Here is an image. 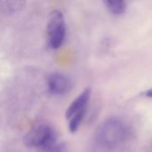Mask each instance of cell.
<instances>
[{"mask_svg": "<svg viewBox=\"0 0 152 152\" xmlns=\"http://www.w3.org/2000/svg\"><path fill=\"white\" fill-rule=\"evenodd\" d=\"M23 142L27 147L39 149L40 152H47L58 144L56 131L48 124L32 127L25 134Z\"/></svg>", "mask_w": 152, "mask_h": 152, "instance_id": "6da1fadb", "label": "cell"}, {"mask_svg": "<svg viewBox=\"0 0 152 152\" xmlns=\"http://www.w3.org/2000/svg\"><path fill=\"white\" fill-rule=\"evenodd\" d=\"M126 128L117 118L106 120L99 128L97 138L99 142L107 148L118 147L125 139Z\"/></svg>", "mask_w": 152, "mask_h": 152, "instance_id": "7a4b0ae2", "label": "cell"}, {"mask_svg": "<svg viewBox=\"0 0 152 152\" xmlns=\"http://www.w3.org/2000/svg\"><path fill=\"white\" fill-rule=\"evenodd\" d=\"M91 97V89H85L68 107L65 112V118L68 121V128L70 132H75L80 127Z\"/></svg>", "mask_w": 152, "mask_h": 152, "instance_id": "3957f363", "label": "cell"}, {"mask_svg": "<svg viewBox=\"0 0 152 152\" xmlns=\"http://www.w3.org/2000/svg\"><path fill=\"white\" fill-rule=\"evenodd\" d=\"M65 37V22L63 14L58 10L52 11L47 24V40L50 48H59Z\"/></svg>", "mask_w": 152, "mask_h": 152, "instance_id": "277c9868", "label": "cell"}, {"mask_svg": "<svg viewBox=\"0 0 152 152\" xmlns=\"http://www.w3.org/2000/svg\"><path fill=\"white\" fill-rule=\"evenodd\" d=\"M72 82L66 75L55 72L48 76V88L50 93L54 95H64L72 90Z\"/></svg>", "mask_w": 152, "mask_h": 152, "instance_id": "5b68a950", "label": "cell"}, {"mask_svg": "<svg viewBox=\"0 0 152 152\" xmlns=\"http://www.w3.org/2000/svg\"><path fill=\"white\" fill-rule=\"evenodd\" d=\"M26 0H1L0 8L1 12L6 16L14 15L24 9Z\"/></svg>", "mask_w": 152, "mask_h": 152, "instance_id": "8992f818", "label": "cell"}, {"mask_svg": "<svg viewBox=\"0 0 152 152\" xmlns=\"http://www.w3.org/2000/svg\"><path fill=\"white\" fill-rule=\"evenodd\" d=\"M106 7L113 15H119L125 12L126 4L124 0H103Z\"/></svg>", "mask_w": 152, "mask_h": 152, "instance_id": "52a82bcc", "label": "cell"}, {"mask_svg": "<svg viewBox=\"0 0 152 152\" xmlns=\"http://www.w3.org/2000/svg\"><path fill=\"white\" fill-rule=\"evenodd\" d=\"M47 152H63V150H62L61 146H60L59 144H57L56 146H55V147H54V148H52L51 149L48 150Z\"/></svg>", "mask_w": 152, "mask_h": 152, "instance_id": "ba28073f", "label": "cell"}, {"mask_svg": "<svg viewBox=\"0 0 152 152\" xmlns=\"http://www.w3.org/2000/svg\"><path fill=\"white\" fill-rule=\"evenodd\" d=\"M145 94H146V96H147V97H148V98H152V89H150V90H148V91H146V92H145Z\"/></svg>", "mask_w": 152, "mask_h": 152, "instance_id": "9c48e42d", "label": "cell"}]
</instances>
